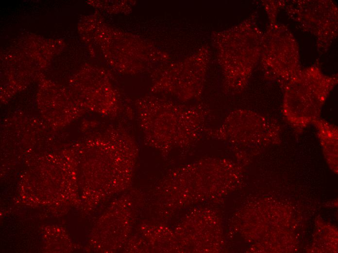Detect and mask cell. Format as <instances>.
I'll list each match as a JSON object with an SVG mask.
<instances>
[{
	"mask_svg": "<svg viewBox=\"0 0 338 253\" xmlns=\"http://www.w3.org/2000/svg\"><path fill=\"white\" fill-rule=\"evenodd\" d=\"M263 35L253 15L230 28L212 33L227 92L239 93L246 87L260 58Z\"/></svg>",
	"mask_w": 338,
	"mask_h": 253,
	"instance_id": "6da1fadb",
	"label": "cell"
},
{
	"mask_svg": "<svg viewBox=\"0 0 338 253\" xmlns=\"http://www.w3.org/2000/svg\"><path fill=\"white\" fill-rule=\"evenodd\" d=\"M338 74H324L317 66L299 71L283 86L284 118L299 134L320 118L322 108L338 84Z\"/></svg>",
	"mask_w": 338,
	"mask_h": 253,
	"instance_id": "7a4b0ae2",
	"label": "cell"
},
{
	"mask_svg": "<svg viewBox=\"0 0 338 253\" xmlns=\"http://www.w3.org/2000/svg\"><path fill=\"white\" fill-rule=\"evenodd\" d=\"M298 43L289 29L270 21L263 33L260 60L265 78L282 87L301 69Z\"/></svg>",
	"mask_w": 338,
	"mask_h": 253,
	"instance_id": "3957f363",
	"label": "cell"
},
{
	"mask_svg": "<svg viewBox=\"0 0 338 253\" xmlns=\"http://www.w3.org/2000/svg\"><path fill=\"white\" fill-rule=\"evenodd\" d=\"M289 17L317 38L325 52L338 35V8L330 0H294L286 6Z\"/></svg>",
	"mask_w": 338,
	"mask_h": 253,
	"instance_id": "277c9868",
	"label": "cell"
},
{
	"mask_svg": "<svg viewBox=\"0 0 338 253\" xmlns=\"http://www.w3.org/2000/svg\"><path fill=\"white\" fill-rule=\"evenodd\" d=\"M209 134L223 136L239 141L273 143L280 139L281 128L273 119L247 109H236L229 113L223 124Z\"/></svg>",
	"mask_w": 338,
	"mask_h": 253,
	"instance_id": "5b68a950",
	"label": "cell"
},
{
	"mask_svg": "<svg viewBox=\"0 0 338 253\" xmlns=\"http://www.w3.org/2000/svg\"><path fill=\"white\" fill-rule=\"evenodd\" d=\"M210 58L207 45L167 72L161 80L163 88L173 92L184 100L198 98L201 94Z\"/></svg>",
	"mask_w": 338,
	"mask_h": 253,
	"instance_id": "8992f818",
	"label": "cell"
},
{
	"mask_svg": "<svg viewBox=\"0 0 338 253\" xmlns=\"http://www.w3.org/2000/svg\"><path fill=\"white\" fill-rule=\"evenodd\" d=\"M313 125L322 145L328 154L336 153L337 150L338 127L320 118L315 121Z\"/></svg>",
	"mask_w": 338,
	"mask_h": 253,
	"instance_id": "52a82bcc",
	"label": "cell"
},
{
	"mask_svg": "<svg viewBox=\"0 0 338 253\" xmlns=\"http://www.w3.org/2000/svg\"><path fill=\"white\" fill-rule=\"evenodd\" d=\"M264 4L267 14L269 15L270 21H274L276 20L277 9L280 7H285V2L284 1H264Z\"/></svg>",
	"mask_w": 338,
	"mask_h": 253,
	"instance_id": "ba28073f",
	"label": "cell"
}]
</instances>
